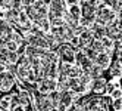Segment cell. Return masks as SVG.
<instances>
[{"instance_id":"obj_28","label":"cell","mask_w":122,"mask_h":111,"mask_svg":"<svg viewBox=\"0 0 122 111\" xmlns=\"http://www.w3.org/2000/svg\"><path fill=\"white\" fill-rule=\"evenodd\" d=\"M76 2H80V3H81V2H84V0H76Z\"/></svg>"},{"instance_id":"obj_9","label":"cell","mask_w":122,"mask_h":111,"mask_svg":"<svg viewBox=\"0 0 122 111\" xmlns=\"http://www.w3.org/2000/svg\"><path fill=\"white\" fill-rule=\"evenodd\" d=\"M10 104H12V93H3L0 96V108L3 111H10Z\"/></svg>"},{"instance_id":"obj_2","label":"cell","mask_w":122,"mask_h":111,"mask_svg":"<svg viewBox=\"0 0 122 111\" xmlns=\"http://www.w3.org/2000/svg\"><path fill=\"white\" fill-rule=\"evenodd\" d=\"M78 47L72 46L71 43H60L56 49V53L60 59V62H66V64H75V52Z\"/></svg>"},{"instance_id":"obj_13","label":"cell","mask_w":122,"mask_h":111,"mask_svg":"<svg viewBox=\"0 0 122 111\" xmlns=\"http://www.w3.org/2000/svg\"><path fill=\"white\" fill-rule=\"evenodd\" d=\"M91 49H94L96 52H103V50H106L103 47V45H102V41L100 40H97V39H93L91 41H90V45H88Z\"/></svg>"},{"instance_id":"obj_8","label":"cell","mask_w":122,"mask_h":111,"mask_svg":"<svg viewBox=\"0 0 122 111\" xmlns=\"http://www.w3.org/2000/svg\"><path fill=\"white\" fill-rule=\"evenodd\" d=\"M94 64H97L99 67H102V68L106 70V68L109 67V64H110V53L106 52V50L99 52L97 56H96V59H94Z\"/></svg>"},{"instance_id":"obj_24","label":"cell","mask_w":122,"mask_h":111,"mask_svg":"<svg viewBox=\"0 0 122 111\" xmlns=\"http://www.w3.org/2000/svg\"><path fill=\"white\" fill-rule=\"evenodd\" d=\"M3 71H6V64L0 62V73H3Z\"/></svg>"},{"instance_id":"obj_21","label":"cell","mask_w":122,"mask_h":111,"mask_svg":"<svg viewBox=\"0 0 122 111\" xmlns=\"http://www.w3.org/2000/svg\"><path fill=\"white\" fill-rule=\"evenodd\" d=\"M25 46H27V45H19L18 49H16V53H18L19 56L21 55H25Z\"/></svg>"},{"instance_id":"obj_12","label":"cell","mask_w":122,"mask_h":111,"mask_svg":"<svg viewBox=\"0 0 122 111\" xmlns=\"http://www.w3.org/2000/svg\"><path fill=\"white\" fill-rule=\"evenodd\" d=\"M80 50H82V52H84V55H85L87 58H88L90 61H93V62H94V59H96V56H97V53H99V52H96L94 49H91L90 46H85L84 49H80Z\"/></svg>"},{"instance_id":"obj_6","label":"cell","mask_w":122,"mask_h":111,"mask_svg":"<svg viewBox=\"0 0 122 111\" xmlns=\"http://www.w3.org/2000/svg\"><path fill=\"white\" fill-rule=\"evenodd\" d=\"M80 7H81V18H85V19H88L90 22H94V15H96V7H93V6H90L88 3L85 2H81V5H80Z\"/></svg>"},{"instance_id":"obj_16","label":"cell","mask_w":122,"mask_h":111,"mask_svg":"<svg viewBox=\"0 0 122 111\" xmlns=\"http://www.w3.org/2000/svg\"><path fill=\"white\" fill-rule=\"evenodd\" d=\"M18 46H19V45L16 43L15 40H9V41H7V43L5 45V47H6L7 50H9V52H15V50L18 49Z\"/></svg>"},{"instance_id":"obj_7","label":"cell","mask_w":122,"mask_h":111,"mask_svg":"<svg viewBox=\"0 0 122 111\" xmlns=\"http://www.w3.org/2000/svg\"><path fill=\"white\" fill-rule=\"evenodd\" d=\"M78 49H84L85 46H88L90 45V41L93 40V36H91V33L88 28H84L80 34H78Z\"/></svg>"},{"instance_id":"obj_18","label":"cell","mask_w":122,"mask_h":111,"mask_svg":"<svg viewBox=\"0 0 122 111\" xmlns=\"http://www.w3.org/2000/svg\"><path fill=\"white\" fill-rule=\"evenodd\" d=\"M112 107H113V110H115V111H121V110H122V99H121V98L113 99Z\"/></svg>"},{"instance_id":"obj_20","label":"cell","mask_w":122,"mask_h":111,"mask_svg":"<svg viewBox=\"0 0 122 111\" xmlns=\"http://www.w3.org/2000/svg\"><path fill=\"white\" fill-rule=\"evenodd\" d=\"M110 95L113 99H116V98H121L122 96V92H121V88H115L112 92H110Z\"/></svg>"},{"instance_id":"obj_14","label":"cell","mask_w":122,"mask_h":111,"mask_svg":"<svg viewBox=\"0 0 122 111\" xmlns=\"http://www.w3.org/2000/svg\"><path fill=\"white\" fill-rule=\"evenodd\" d=\"M18 58H19V55L16 53V50H15V52H9V53H7V65L13 67L16 62H18Z\"/></svg>"},{"instance_id":"obj_4","label":"cell","mask_w":122,"mask_h":111,"mask_svg":"<svg viewBox=\"0 0 122 111\" xmlns=\"http://www.w3.org/2000/svg\"><path fill=\"white\" fill-rule=\"evenodd\" d=\"M75 101V93L71 92L69 89L66 90H60V96H59V102H57V107L56 111H66L71 104Z\"/></svg>"},{"instance_id":"obj_19","label":"cell","mask_w":122,"mask_h":111,"mask_svg":"<svg viewBox=\"0 0 122 111\" xmlns=\"http://www.w3.org/2000/svg\"><path fill=\"white\" fill-rule=\"evenodd\" d=\"M66 111H84V105H80V104H76V102H72L71 107H69Z\"/></svg>"},{"instance_id":"obj_5","label":"cell","mask_w":122,"mask_h":111,"mask_svg":"<svg viewBox=\"0 0 122 111\" xmlns=\"http://www.w3.org/2000/svg\"><path fill=\"white\" fill-rule=\"evenodd\" d=\"M106 83L107 80L104 77H99V79H93L91 84H90V89L94 95H103L104 90H106Z\"/></svg>"},{"instance_id":"obj_11","label":"cell","mask_w":122,"mask_h":111,"mask_svg":"<svg viewBox=\"0 0 122 111\" xmlns=\"http://www.w3.org/2000/svg\"><path fill=\"white\" fill-rule=\"evenodd\" d=\"M103 71H104V68L99 67L97 64H93L91 70H90V76H91V79H99V77H103Z\"/></svg>"},{"instance_id":"obj_23","label":"cell","mask_w":122,"mask_h":111,"mask_svg":"<svg viewBox=\"0 0 122 111\" xmlns=\"http://www.w3.org/2000/svg\"><path fill=\"white\" fill-rule=\"evenodd\" d=\"M87 3H88L90 6H93V7H96L97 6V3H99V0H85Z\"/></svg>"},{"instance_id":"obj_27","label":"cell","mask_w":122,"mask_h":111,"mask_svg":"<svg viewBox=\"0 0 122 111\" xmlns=\"http://www.w3.org/2000/svg\"><path fill=\"white\" fill-rule=\"evenodd\" d=\"M0 6H5V0H0Z\"/></svg>"},{"instance_id":"obj_15","label":"cell","mask_w":122,"mask_h":111,"mask_svg":"<svg viewBox=\"0 0 122 111\" xmlns=\"http://www.w3.org/2000/svg\"><path fill=\"white\" fill-rule=\"evenodd\" d=\"M100 41H102V45H103L104 49H112V46H113V40H110V39L106 37V36H103V37L100 39Z\"/></svg>"},{"instance_id":"obj_26","label":"cell","mask_w":122,"mask_h":111,"mask_svg":"<svg viewBox=\"0 0 122 111\" xmlns=\"http://www.w3.org/2000/svg\"><path fill=\"white\" fill-rule=\"evenodd\" d=\"M41 2H43V5H46V6L49 7V5H50V2H51V0H41Z\"/></svg>"},{"instance_id":"obj_10","label":"cell","mask_w":122,"mask_h":111,"mask_svg":"<svg viewBox=\"0 0 122 111\" xmlns=\"http://www.w3.org/2000/svg\"><path fill=\"white\" fill-rule=\"evenodd\" d=\"M68 13L71 15L75 21H80V18H81V7H80V5H76V3L71 5V6H69Z\"/></svg>"},{"instance_id":"obj_3","label":"cell","mask_w":122,"mask_h":111,"mask_svg":"<svg viewBox=\"0 0 122 111\" xmlns=\"http://www.w3.org/2000/svg\"><path fill=\"white\" fill-rule=\"evenodd\" d=\"M16 86V79L12 71H3L0 73V93H9Z\"/></svg>"},{"instance_id":"obj_1","label":"cell","mask_w":122,"mask_h":111,"mask_svg":"<svg viewBox=\"0 0 122 111\" xmlns=\"http://www.w3.org/2000/svg\"><path fill=\"white\" fill-rule=\"evenodd\" d=\"M116 13L113 12L110 7L104 6L102 2L97 3V6H96V15H94V22L97 24H102V25H107L110 24L113 19H115Z\"/></svg>"},{"instance_id":"obj_25","label":"cell","mask_w":122,"mask_h":111,"mask_svg":"<svg viewBox=\"0 0 122 111\" xmlns=\"http://www.w3.org/2000/svg\"><path fill=\"white\" fill-rule=\"evenodd\" d=\"M74 3H76V0H66V5H69V6L74 5Z\"/></svg>"},{"instance_id":"obj_22","label":"cell","mask_w":122,"mask_h":111,"mask_svg":"<svg viewBox=\"0 0 122 111\" xmlns=\"http://www.w3.org/2000/svg\"><path fill=\"white\" fill-rule=\"evenodd\" d=\"M37 0H22V7H27V6H32Z\"/></svg>"},{"instance_id":"obj_17","label":"cell","mask_w":122,"mask_h":111,"mask_svg":"<svg viewBox=\"0 0 122 111\" xmlns=\"http://www.w3.org/2000/svg\"><path fill=\"white\" fill-rule=\"evenodd\" d=\"M7 7H12V9L21 11V9H22V0H10V2H9V6H7Z\"/></svg>"}]
</instances>
